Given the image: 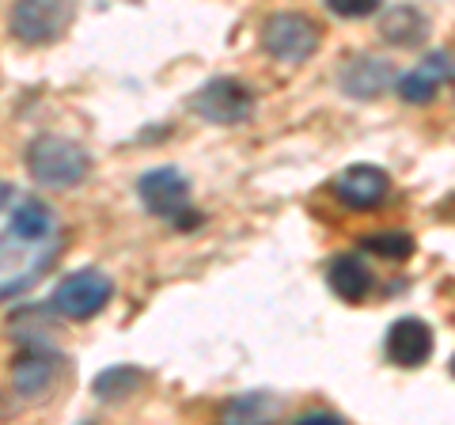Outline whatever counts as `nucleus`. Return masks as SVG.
<instances>
[{"label": "nucleus", "instance_id": "nucleus-10", "mask_svg": "<svg viewBox=\"0 0 455 425\" xmlns=\"http://www.w3.org/2000/svg\"><path fill=\"white\" fill-rule=\"evenodd\" d=\"M383 349H387V361L398 365V368L425 365V361H429V353H433L429 323H421V319H398V323H391Z\"/></svg>", "mask_w": 455, "mask_h": 425}, {"label": "nucleus", "instance_id": "nucleus-5", "mask_svg": "<svg viewBox=\"0 0 455 425\" xmlns=\"http://www.w3.org/2000/svg\"><path fill=\"white\" fill-rule=\"evenodd\" d=\"M110 296H114V281L103 270L88 266V270H76V274L57 281L50 304L57 316H65V319H92L107 308Z\"/></svg>", "mask_w": 455, "mask_h": 425}, {"label": "nucleus", "instance_id": "nucleus-12", "mask_svg": "<svg viewBox=\"0 0 455 425\" xmlns=\"http://www.w3.org/2000/svg\"><path fill=\"white\" fill-rule=\"evenodd\" d=\"M395 68L379 58H353L346 68H341V92L353 99H376L391 88Z\"/></svg>", "mask_w": 455, "mask_h": 425}, {"label": "nucleus", "instance_id": "nucleus-16", "mask_svg": "<svg viewBox=\"0 0 455 425\" xmlns=\"http://www.w3.org/2000/svg\"><path fill=\"white\" fill-rule=\"evenodd\" d=\"M364 251L379 254V259H410V254H414V236H406V232L364 236Z\"/></svg>", "mask_w": 455, "mask_h": 425}, {"label": "nucleus", "instance_id": "nucleus-9", "mask_svg": "<svg viewBox=\"0 0 455 425\" xmlns=\"http://www.w3.org/2000/svg\"><path fill=\"white\" fill-rule=\"evenodd\" d=\"M387 187H391L387 172H379V167H372V164H353L334 179V197L341 205L364 212V209H372L387 197Z\"/></svg>", "mask_w": 455, "mask_h": 425}, {"label": "nucleus", "instance_id": "nucleus-19", "mask_svg": "<svg viewBox=\"0 0 455 425\" xmlns=\"http://www.w3.org/2000/svg\"><path fill=\"white\" fill-rule=\"evenodd\" d=\"M451 373H455V361H451Z\"/></svg>", "mask_w": 455, "mask_h": 425}, {"label": "nucleus", "instance_id": "nucleus-8", "mask_svg": "<svg viewBox=\"0 0 455 425\" xmlns=\"http://www.w3.org/2000/svg\"><path fill=\"white\" fill-rule=\"evenodd\" d=\"M57 376H61V353L50 349L46 342H23V349L12 361V380H16V391L27 399H38L46 395Z\"/></svg>", "mask_w": 455, "mask_h": 425}, {"label": "nucleus", "instance_id": "nucleus-18", "mask_svg": "<svg viewBox=\"0 0 455 425\" xmlns=\"http://www.w3.org/2000/svg\"><path fill=\"white\" fill-rule=\"evenodd\" d=\"M341 425V414H331V410H307V414L296 418V425Z\"/></svg>", "mask_w": 455, "mask_h": 425}, {"label": "nucleus", "instance_id": "nucleus-4", "mask_svg": "<svg viewBox=\"0 0 455 425\" xmlns=\"http://www.w3.org/2000/svg\"><path fill=\"white\" fill-rule=\"evenodd\" d=\"M137 194L152 217L179 221L182 229L197 221L190 212V182L179 167H152V172H145L137 182Z\"/></svg>", "mask_w": 455, "mask_h": 425}, {"label": "nucleus", "instance_id": "nucleus-6", "mask_svg": "<svg viewBox=\"0 0 455 425\" xmlns=\"http://www.w3.org/2000/svg\"><path fill=\"white\" fill-rule=\"evenodd\" d=\"M190 110H197L212 125H239L254 115V92L243 80L217 76L190 95Z\"/></svg>", "mask_w": 455, "mask_h": 425}, {"label": "nucleus", "instance_id": "nucleus-13", "mask_svg": "<svg viewBox=\"0 0 455 425\" xmlns=\"http://www.w3.org/2000/svg\"><path fill=\"white\" fill-rule=\"evenodd\" d=\"M379 35L391 42V46H421L425 38H429V20L421 16L418 8H391L387 16L379 20Z\"/></svg>", "mask_w": 455, "mask_h": 425}, {"label": "nucleus", "instance_id": "nucleus-14", "mask_svg": "<svg viewBox=\"0 0 455 425\" xmlns=\"http://www.w3.org/2000/svg\"><path fill=\"white\" fill-rule=\"evenodd\" d=\"M326 281L331 289L341 296V301H361V296L372 293V270L361 259H349V254H338L326 270Z\"/></svg>", "mask_w": 455, "mask_h": 425}, {"label": "nucleus", "instance_id": "nucleus-2", "mask_svg": "<svg viewBox=\"0 0 455 425\" xmlns=\"http://www.w3.org/2000/svg\"><path fill=\"white\" fill-rule=\"evenodd\" d=\"M27 172H31L42 187H76L92 172L88 148L73 137L61 133H42L27 148Z\"/></svg>", "mask_w": 455, "mask_h": 425}, {"label": "nucleus", "instance_id": "nucleus-17", "mask_svg": "<svg viewBox=\"0 0 455 425\" xmlns=\"http://www.w3.org/2000/svg\"><path fill=\"white\" fill-rule=\"evenodd\" d=\"M379 4L383 0H326V8L341 20H364V16H372V12H379Z\"/></svg>", "mask_w": 455, "mask_h": 425}, {"label": "nucleus", "instance_id": "nucleus-7", "mask_svg": "<svg viewBox=\"0 0 455 425\" xmlns=\"http://www.w3.org/2000/svg\"><path fill=\"white\" fill-rule=\"evenodd\" d=\"M262 46L277 61H307L319 50V27L300 12H277L262 27Z\"/></svg>", "mask_w": 455, "mask_h": 425}, {"label": "nucleus", "instance_id": "nucleus-15", "mask_svg": "<svg viewBox=\"0 0 455 425\" xmlns=\"http://www.w3.org/2000/svg\"><path fill=\"white\" fill-rule=\"evenodd\" d=\"M140 380H145V376H140L137 368H125V365L107 368V373L95 376V395H99V399H125L130 391H137Z\"/></svg>", "mask_w": 455, "mask_h": 425}, {"label": "nucleus", "instance_id": "nucleus-1", "mask_svg": "<svg viewBox=\"0 0 455 425\" xmlns=\"http://www.w3.org/2000/svg\"><path fill=\"white\" fill-rule=\"evenodd\" d=\"M65 229L38 194L0 182V301L35 285L61 254Z\"/></svg>", "mask_w": 455, "mask_h": 425}, {"label": "nucleus", "instance_id": "nucleus-11", "mask_svg": "<svg viewBox=\"0 0 455 425\" xmlns=\"http://www.w3.org/2000/svg\"><path fill=\"white\" fill-rule=\"evenodd\" d=\"M451 76V58L448 53H429V58H421L410 73L398 80V99L403 103H433L436 92H440V84H444Z\"/></svg>", "mask_w": 455, "mask_h": 425}, {"label": "nucleus", "instance_id": "nucleus-3", "mask_svg": "<svg viewBox=\"0 0 455 425\" xmlns=\"http://www.w3.org/2000/svg\"><path fill=\"white\" fill-rule=\"evenodd\" d=\"M76 8L73 0H20L16 8H12V35L27 46H50L65 35V27L73 23Z\"/></svg>", "mask_w": 455, "mask_h": 425}]
</instances>
